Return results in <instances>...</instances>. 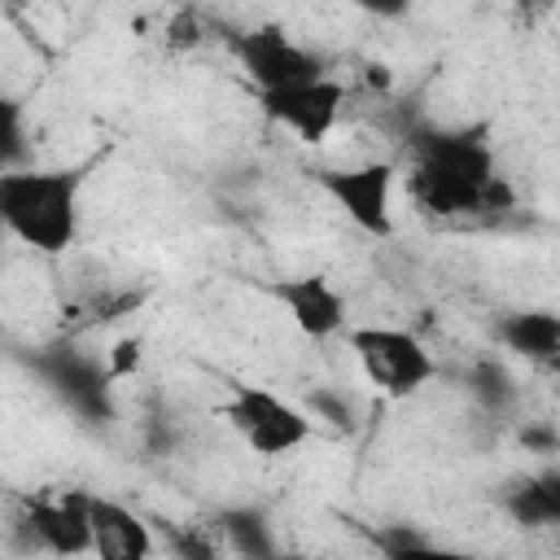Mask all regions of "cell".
Wrapping results in <instances>:
<instances>
[{"mask_svg": "<svg viewBox=\"0 0 560 560\" xmlns=\"http://www.w3.org/2000/svg\"><path fill=\"white\" fill-rule=\"evenodd\" d=\"M407 192L433 219L512 210V188L494 175L486 127H420L411 136Z\"/></svg>", "mask_w": 560, "mask_h": 560, "instance_id": "6da1fadb", "label": "cell"}, {"mask_svg": "<svg viewBox=\"0 0 560 560\" xmlns=\"http://www.w3.org/2000/svg\"><path fill=\"white\" fill-rule=\"evenodd\" d=\"M79 192L83 171L9 166L0 175V219L22 245L39 254H66L79 241Z\"/></svg>", "mask_w": 560, "mask_h": 560, "instance_id": "7a4b0ae2", "label": "cell"}, {"mask_svg": "<svg viewBox=\"0 0 560 560\" xmlns=\"http://www.w3.org/2000/svg\"><path fill=\"white\" fill-rule=\"evenodd\" d=\"M350 350H354L363 376L385 398H411L438 376V363H433L429 346L411 328L359 324V328H350Z\"/></svg>", "mask_w": 560, "mask_h": 560, "instance_id": "3957f363", "label": "cell"}, {"mask_svg": "<svg viewBox=\"0 0 560 560\" xmlns=\"http://www.w3.org/2000/svg\"><path fill=\"white\" fill-rule=\"evenodd\" d=\"M223 420L254 455H267V459L298 451L315 433V420L306 407H298L262 385H232V394L223 402Z\"/></svg>", "mask_w": 560, "mask_h": 560, "instance_id": "277c9868", "label": "cell"}, {"mask_svg": "<svg viewBox=\"0 0 560 560\" xmlns=\"http://www.w3.org/2000/svg\"><path fill=\"white\" fill-rule=\"evenodd\" d=\"M394 162H359V166H324L315 171V184L350 214V223L376 241L394 236V214H389V197H394Z\"/></svg>", "mask_w": 560, "mask_h": 560, "instance_id": "5b68a950", "label": "cell"}, {"mask_svg": "<svg viewBox=\"0 0 560 560\" xmlns=\"http://www.w3.org/2000/svg\"><path fill=\"white\" fill-rule=\"evenodd\" d=\"M35 376L83 420H109L114 402H109V385H114V372L109 363H96L92 354H79L74 346H44L35 350L31 359Z\"/></svg>", "mask_w": 560, "mask_h": 560, "instance_id": "8992f818", "label": "cell"}, {"mask_svg": "<svg viewBox=\"0 0 560 560\" xmlns=\"http://www.w3.org/2000/svg\"><path fill=\"white\" fill-rule=\"evenodd\" d=\"M258 105L271 122H280L284 131H293L302 144H324L341 118L346 105V88L332 74H315L302 83H284L271 92H258Z\"/></svg>", "mask_w": 560, "mask_h": 560, "instance_id": "52a82bcc", "label": "cell"}, {"mask_svg": "<svg viewBox=\"0 0 560 560\" xmlns=\"http://www.w3.org/2000/svg\"><path fill=\"white\" fill-rule=\"evenodd\" d=\"M236 57H241V66H245V74H249V83L258 92L324 74V61L311 48H302L276 22H262V26H249L245 35H236Z\"/></svg>", "mask_w": 560, "mask_h": 560, "instance_id": "ba28073f", "label": "cell"}, {"mask_svg": "<svg viewBox=\"0 0 560 560\" xmlns=\"http://www.w3.org/2000/svg\"><path fill=\"white\" fill-rule=\"evenodd\" d=\"M92 494L83 490H52L26 503L22 529L31 534L35 551L48 556H83L92 551Z\"/></svg>", "mask_w": 560, "mask_h": 560, "instance_id": "9c48e42d", "label": "cell"}, {"mask_svg": "<svg viewBox=\"0 0 560 560\" xmlns=\"http://www.w3.org/2000/svg\"><path fill=\"white\" fill-rule=\"evenodd\" d=\"M271 298L289 311V319L298 324V332H306V337H315V341H324V337H332V332L346 328V298H341V289H337L328 276H319V271L280 276V280L271 284Z\"/></svg>", "mask_w": 560, "mask_h": 560, "instance_id": "30bf717a", "label": "cell"}, {"mask_svg": "<svg viewBox=\"0 0 560 560\" xmlns=\"http://www.w3.org/2000/svg\"><path fill=\"white\" fill-rule=\"evenodd\" d=\"M92 551L105 560H144L153 551V529L127 503L92 494Z\"/></svg>", "mask_w": 560, "mask_h": 560, "instance_id": "8fae6325", "label": "cell"}, {"mask_svg": "<svg viewBox=\"0 0 560 560\" xmlns=\"http://www.w3.org/2000/svg\"><path fill=\"white\" fill-rule=\"evenodd\" d=\"M499 508L521 525V529H551L560 525V464L534 468L516 481L503 486Z\"/></svg>", "mask_w": 560, "mask_h": 560, "instance_id": "7c38bea8", "label": "cell"}, {"mask_svg": "<svg viewBox=\"0 0 560 560\" xmlns=\"http://www.w3.org/2000/svg\"><path fill=\"white\" fill-rule=\"evenodd\" d=\"M490 332L508 354L547 368V359L560 350V311H508Z\"/></svg>", "mask_w": 560, "mask_h": 560, "instance_id": "4fadbf2b", "label": "cell"}, {"mask_svg": "<svg viewBox=\"0 0 560 560\" xmlns=\"http://www.w3.org/2000/svg\"><path fill=\"white\" fill-rule=\"evenodd\" d=\"M214 529L228 542V551L236 556H276V534L262 508L254 503H236V508H219L214 512Z\"/></svg>", "mask_w": 560, "mask_h": 560, "instance_id": "5bb4252c", "label": "cell"}, {"mask_svg": "<svg viewBox=\"0 0 560 560\" xmlns=\"http://www.w3.org/2000/svg\"><path fill=\"white\" fill-rule=\"evenodd\" d=\"M464 385H468V394H472L490 416H503V411L516 402V381H512V372H508L503 363H494V359H477V363L468 368Z\"/></svg>", "mask_w": 560, "mask_h": 560, "instance_id": "9a60e30c", "label": "cell"}, {"mask_svg": "<svg viewBox=\"0 0 560 560\" xmlns=\"http://www.w3.org/2000/svg\"><path fill=\"white\" fill-rule=\"evenodd\" d=\"M306 411L315 416V424H328L337 433H354V402L341 394V389H328V385H315L306 394Z\"/></svg>", "mask_w": 560, "mask_h": 560, "instance_id": "2e32d148", "label": "cell"}, {"mask_svg": "<svg viewBox=\"0 0 560 560\" xmlns=\"http://www.w3.org/2000/svg\"><path fill=\"white\" fill-rule=\"evenodd\" d=\"M372 547L385 551V556H394V560H402V556L429 551L433 538L424 529H416V525H381V529H372Z\"/></svg>", "mask_w": 560, "mask_h": 560, "instance_id": "e0dca14e", "label": "cell"}, {"mask_svg": "<svg viewBox=\"0 0 560 560\" xmlns=\"http://www.w3.org/2000/svg\"><path fill=\"white\" fill-rule=\"evenodd\" d=\"M197 44H201V26H197V13H192V9L175 13V18L166 22V48H175V52H188V48H197Z\"/></svg>", "mask_w": 560, "mask_h": 560, "instance_id": "ac0fdd59", "label": "cell"}, {"mask_svg": "<svg viewBox=\"0 0 560 560\" xmlns=\"http://www.w3.org/2000/svg\"><path fill=\"white\" fill-rule=\"evenodd\" d=\"M140 350H144V346H140V337H127V341H118V346L109 350V359H105V363H109L114 381H118V376H131V372L140 368Z\"/></svg>", "mask_w": 560, "mask_h": 560, "instance_id": "d6986e66", "label": "cell"}, {"mask_svg": "<svg viewBox=\"0 0 560 560\" xmlns=\"http://www.w3.org/2000/svg\"><path fill=\"white\" fill-rule=\"evenodd\" d=\"M350 4L372 13V18H402L411 9V0H350Z\"/></svg>", "mask_w": 560, "mask_h": 560, "instance_id": "ffe728a7", "label": "cell"}, {"mask_svg": "<svg viewBox=\"0 0 560 560\" xmlns=\"http://www.w3.org/2000/svg\"><path fill=\"white\" fill-rule=\"evenodd\" d=\"M9 144H4V153H9V162H18V149H22V118H18V105L9 101Z\"/></svg>", "mask_w": 560, "mask_h": 560, "instance_id": "44dd1931", "label": "cell"}, {"mask_svg": "<svg viewBox=\"0 0 560 560\" xmlns=\"http://www.w3.org/2000/svg\"><path fill=\"white\" fill-rule=\"evenodd\" d=\"M547 372H551V376H556V381H560V350H556V354H551V359H547Z\"/></svg>", "mask_w": 560, "mask_h": 560, "instance_id": "7402d4cb", "label": "cell"}, {"mask_svg": "<svg viewBox=\"0 0 560 560\" xmlns=\"http://www.w3.org/2000/svg\"><path fill=\"white\" fill-rule=\"evenodd\" d=\"M516 4H547V0H516Z\"/></svg>", "mask_w": 560, "mask_h": 560, "instance_id": "603a6c76", "label": "cell"}]
</instances>
